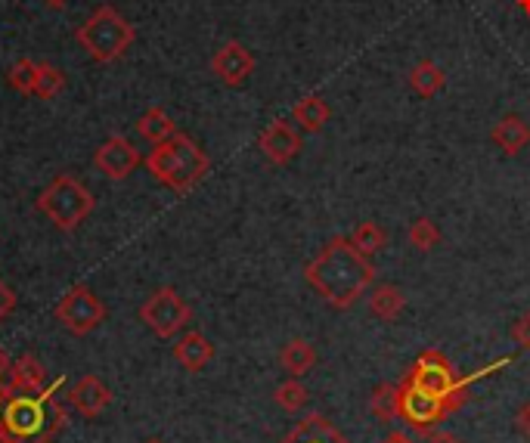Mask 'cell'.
<instances>
[{
	"instance_id": "6da1fadb",
	"label": "cell",
	"mask_w": 530,
	"mask_h": 443,
	"mask_svg": "<svg viewBox=\"0 0 530 443\" xmlns=\"http://www.w3.org/2000/svg\"><path fill=\"white\" fill-rule=\"evenodd\" d=\"M304 282L332 310H351L372 286H376V264L348 239L335 236L320 248V255L304 267Z\"/></svg>"
},
{
	"instance_id": "7a4b0ae2",
	"label": "cell",
	"mask_w": 530,
	"mask_h": 443,
	"mask_svg": "<svg viewBox=\"0 0 530 443\" xmlns=\"http://www.w3.org/2000/svg\"><path fill=\"white\" fill-rule=\"evenodd\" d=\"M66 406L56 397V385L38 394H7L0 413V443H53L66 428Z\"/></svg>"
},
{
	"instance_id": "3957f363",
	"label": "cell",
	"mask_w": 530,
	"mask_h": 443,
	"mask_svg": "<svg viewBox=\"0 0 530 443\" xmlns=\"http://www.w3.org/2000/svg\"><path fill=\"white\" fill-rule=\"evenodd\" d=\"M149 174L168 186L171 193H190L193 186L202 183V177L211 168V158L205 149L186 134H174L165 143H155L152 152L146 155Z\"/></svg>"
},
{
	"instance_id": "277c9868",
	"label": "cell",
	"mask_w": 530,
	"mask_h": 443,
	"mask_svg": "<svg viewBox=\"0 0 530 443\" xmlns=\"http://www.w3.org/2000/svg\"><path fill=\"white\" fill-rule=\"evenodd\" d=\"M403 388H410L416 394L434 397V400H444L447 409H459L465 403V394H469L472 378H456L450 360L441 351H425L416 357V363L410 366V372L403 375Z\"/></svg>"
},
{
	"instance_id": "5b68a950",
	"label": "cell",
	"mask_w": 530,
	"mask_h": 443,
	"mask_svg": "<svg viewBox=\"0 0 530 443\" xmlns=\"http://www.w3.org/2000/svg\"><path fill=\"white\" fill-rule=\"evenodd\" d=\"M78 44L97 62H115L131 50L137 31L115 7H97L75 31Z\"/></svg>"
},
{
	"instance_id": "8992f818",
	"label": "cell",
	"mask_w": 530,
	"mask_h": 443,
	"mask_svg": "<svg viewBox=\"0 0 530 443\" xmlns=\"http://www.w3.org/2000/svg\"><path fill=\"white\" fill-rule=\"evenodd\" d=\"M38 211L47 214V220L56 230L72 233L90 217L93 196H90V189L81 180H75L72 174H59L38 196Z\"/></svg>"
},
{
	"instance_id": "52a82bcc",
	"label": "cell",
	"mask_w": 530,
	"mask_h": 443,
	"mask_svg": "<svg viewBox=\"0 0 530 443\" xmlns=\"http://www.w3.org/2000/svg\"><path fill=\"white\" fill-rule=\"evenodd\" d=\"M140 320L152 329L155 338H174V335H180L186 326H190V320H193V307L180 298L177 289L165 286V289L152 292V295L143 301V307H140Z\"/></svg>"
},
{
	"instance_id": "ba28073f",
	"label": "cell",
	"mask_w": 530,
	"mask_h": 443,
	"mask_svg": "<svg viewBox=\"0 0 530 443\" xmlns=\"http://www.w3.org/2000/svg\"><path fill=\"white\" fill-rule=\"evenodd\" d=\"M106 316H109L106 304L97 298V292L87 289V286H72L56 304V320L75 338H84L97 326H103Z\"/></svg>"
},
{
	"instance_id": "9c48e42d",
	"label": "cell",
	"mask_w": 530,
	"mask_h": 443,
	"mask_svg": "<svg viewBox=\"0 0 530 443\" xmlns=\"http://www.w3.org/2000/svg\"><path fill=\"white\" fill-rule=\"evenodd\" d=\"M301 146H304L301 131L286 118H276L273 124H267V128L261 131V137H258V149L264 152V158L270 165H279V168L295 162Z\"/></svg>"
},
{
	"instance_id": "30bf717a",
	"label": "cell",
	"mask_w": 530,
	"mask_h": 443,
	"mask_svg": "<svg viewBox=\"0 0 530 443\" xmlns=\"http://www.w3.org/2000/svg\"><path fill=\"white\" fill-rule=\"evenodd\" d=\"M93 165L100 168V174H106L109 180H124L131 177L140 165V152L128 137H109L97 155H93Z\"/></svg>"
},
{
	"instance_id": "8fae6325",
	"label": "cell",
	"mask_w": 530,
	"mask_h": 443,
	"mask_svg": "<svg viewBox=\"0 0 530 443\" xmlns=\"http://www.w3.org/2000/svg\"><path fill=\"white\" fill-rule=\"evenodd\" d=\"M397 394H400V419H407V425L416 428V431H428L431 425H438L441 419L450 416L444 400L416 394V391L403 388V385H397Z\"/></svg>"
},
{
	"instance_id": "7c38bea8",
	"label": "cell",
	"mask_w": 530,
	"mask_h": 443,
	"mask_svg": "<svg viewBox=\"0 0 530 443\" xmlns=\"http://www.w3.org/2000/svg\"><path fill=\"white\" fill-rule=\"evenodd\" d=\"M211 72L221 78L227 87H239V84H245L248 78H252V72H255V56L248 53L245 44L227 41L221 50L211 56Z\"/></svg>"
},
{
	"instance_id": "4fadbf2b",
	"label": "cell",
	"mask_w": 530,
	"mask_h": 443,
	"mask_svg": "<svg viewBox=\"0 0 530 443\" xmlns=\"http://www.w3.org/2000/svg\"><path fill=\"white\" fill-rule=\"evenodd\" d=\"M69 403L78 409V413H81L84 419H97V416H103L106 409L112 406V391L106 388L103 378H97V375H84L81 382L72 388Z\"/></svg>"
},
{
	"instance_id": "5bb4252c",
	"label": "cell",
	"mask_w": 530,
	"mask_h": 443,
	"mask_svg": "<svg viewBox=\"0 0 530 443\" xmlns=\"http://www.w3.org/2000/svg\"><path fill=\"white\" fill-rule=\"evenodd\" d=\"M490 140L503 155L515 158V155H521L530 146V124L521 115H506V118H500L493 124Z\"/></svg>"
},
{
	"instance_id": "9a60e30c",
	"label": "cell",
	"mask_w": 530,
	"mask_h": 443,
	"mask_svg": "<svg viewBox=\"0 0 530 443\" xmlns=\"http://www.w3.org/2000/svg\"><path fill=\"white\" fill-rule=\"evenodd\" d=\"M44 388H47V369L41 366V360L31 354L16 357L10 378H7V391L10 394H38Z\"/></svg>"
},
{
	"instance_id": "2e32d148",
	"label": "cell",
	"mask_w": 530,
	"mask_h": 443,
	"mask_svg": "<svg viewBox=\"0 0 530 443\" xmlns=\"http://www.w3.org/2000/svg\"><path fill=\"white\" fill-rule=\"evenodd\" d=\"M174 360L186 372H202L214 360V344L202 332H183L174 344Z\"/></svg>"
},
{
	"instance_id": "e0dca14e",
	"label": "cell",
	"mask_w": 530,
	"mask_h": 443,
	"mask_svg": "<svg viewBox=\"0 0 530 443\" xmlns=\"http://www.w3.org/2000/svg\"><path fill=\"white\" fill-rule=\"evenodd\" d=\"M329 118H332V109L326 106L323 97H317V93H307V97H301L292 106V121L304 134H320L329 124Z\"/></svg>"
},
{
	"instance_id": "ac0fdd59",
	"label": "cell",
	"mask_w": 530,
	"mask_h": 443,
	"mask_svg": "<svg viewBox=\"0 0 530 443\" xmlns=\"http://www.w3.org/2000/svg\"><path fill=\"white\" fill-rule=\"evenodd\" d=\"M283 443H348V437L341 434L326 416L314 413V416H307L304 422H298V428Z\"/></svg>"
},
{
	"instance_id": "d6986e66",
	"label": "cell",
	"mask_w": 530,
	"mask_h": 443,
	"mask_svg": "<svg viewBox=\"0 0 530 443\" xmlns=\"http://www.w3.org/2000/svg\"><path fill=\"white\" fill-rule=\"evenodd\" d=\"M317 347L310 344L307 338H289L283 344V351H279V366H283L292 378H301L307 375L310 369L317 366Z\"/></svg>"
},
{
	"instance_id": "ffe728a7",
	"label": "cell",
	"mask_w": 530,
	"mask_h": 443,
	"mask_svg": "<svg viewBox=\"0 0 530 443\" xmlns=\"http://www.w3.org/2000/svg\"><path fill=\"white\" fill-rule=\"evenodd\" d=\"M366 301H369V313L376 316V320H382V323H394L397 316L403 313V307H407V295H403L397 286H391V282L372 286Z\"/></svg>"
},
{
	"instance_id": "44dd1931",
	"label": "cell",
	"mask_w": 530,
	"mask_h": 443,
	"mask_svg": "<svg viewBox=\"0 0 530 443\" xmlns=\"http://www.w3.org/2000/svg\"><path fill=\"white\" fill-rule=\"evenodd\" d=\"M407 81H410L413 93H419L422 100H431V97H438V93L447 87V72L438 66V62L422 59V62H416V66L410 69Z\"/></svg>"
},
{
	"instance_id": "7402d4cb",
	"label": "cell",
	"mask_w": 530,
	"mask_h": 443,
	"mask_svg": "<svg viewBox=\"0 0 530 443\" xmlns=\"http://www.w3.org/2000/svg\"><path fill=\"white\" fill-rule=\"evenodd\" d=\"M137 134L155 146V143H165L168 137H174V134H177V124H174V118H171L165 109L155 106V109H146V112L140 115Z\"/></svg>"
},
{
	"instance_id": "603a6c76",
	"label": "cell",
	"mask_w": 530,
	"mask_h": 443,
	"mask_svg": "<svg viewBox=\"0 0 530 443\" xmlns=\"http://www.w3.org/2000/svg\"><path fill=\"white\" fill-rule=\"evenodd\" d=\"M369 413L372 419L379 422H391L400 416V394H397V385H379L369 397Z\"/></svg>"
},
{
	"instance_id": "cb8c5ba5",
	"label": "cell",
	"mask_w": 530,
	"mask_h": 443,
	"mask_svg": "<svg viewBox=\"0 0 530 443\" xmlns=\"http://www.w3.org/2000/svg\"><path fill=\"white\" fill-rule=\"evenodd\" d=\"M62 87H66V75H62V69L50 66V62H38V75H35V87H31V93H35L38 100H56Z\"/></svg>"
},
{
	"instance_id": "d4e9b609",
	"label": "cell",
	"mask_w": 530,
	"mask_h": 443,
	"mask_svg": "<svg viewBox=\"0 0 530 443\" xmlns=\"http://www.w3.org/2000/svg\"><path fill=\"white\" fill-rule=\"evenodd\" d=\"M366 258H372V255H379V251L388 245V233L376 224V220H366V224H360L351 236H348Z\"/></svg>"
},
{
	"instance_id": "484cf974",
	"label": "cell",
	"mask_w": 530,
	"mask_h": 443,
	"mask_svg": "<svg viewBox=\"0 0 530 443\" xmlns=\"http://www.w3.org/2000/svg\"><path fill=\"white\" fill-rule=\"evenodd\" d=\"M273 400L283 413H301V409L307 406V400H310V391L301 385V378H289V382H283L273 391Z\"/></svg>"
},
{
	"instance_id": "4316f807",
	"label": "cell",
	"mask_w": 530,
	"mask_h": 443,
	"mask_svg": "<svg viewBox=\"0 0 530 443\" xmlns=\"http://www.w3.org/2000/svg\"><path fill=\"white\" fill-rule=\"evenodd\" d=\"M407 239H410V245L416 248V251H431V248H438L441 245V227L434 224L431 217H416L413 224H410V230H407Z\"/></svg>"
},
{
	"instance_id": "83f0119b",
	"label": "cell",
	"mask_w": 530,
	"mask_h": 443,
	"mask_svg": "<svg viewBox=\"0 0 530 443\" xmlns=\"http://www.w3.org/2000/svg\"><path fill=\"white\" fill-rule=\"evenodd\" d=\"M35 75H38V62L19 59L10 69V87L19 90V93H31V87H35Z\"/></svg>"
},
{
	"instance_id": "f1b7e54d",
	"label": "cell",
	"mask_w": 530,
	"mask_h": 443,
	"mask_svg": "<svg viewBox=\"0 0 530 443\" xmlns=\"http://www.w3.org/2000/svg\"><path fill=\"white\" fill-rule=\"evenodd\" d=\"M512 341L521 347L524 354H530V310H524L512 323Z\"/></svg>"
},
{
	"instance_id": "f546056e",
	"label": "cell",
	"mask_w": 530,
	"mask_h": 443,
	"mask_svg": "<svg viewBox=\"0 0 530 443\" xmlns=\"http://www.w3.org/2000/svg\"><path fill=\"white\" fill-rule=\"evenodd\" d=\"M515 431L524 437V440H530V400H524L518 409H515Z\"/></svg>"
},
{
	"instance_id": "4dcf8cb0",
	"label": "cell",
	"mask_w": 530,
	"mask_h": 443,
	"mask_svg": "<svg viewBox=\"0 0 530 443\" xmlns=\"http://www.w3.org/2000/svg\"><path fill=\"white\" fill-rule=\"evenodd\" d=\"M13 310H16V295H13L10 286H4V282H0V323H4Z\"/></svg>"
},
{
	"instance_id": "1f68e13d",
	"label": "cell",
	"mask_w": 530,
	"mask_h": 443,
	"mask_svg": "<svg viewBox=\"0 0 530 443\" xmlns=\"http://www.w3.org/2000/svg\"><path fill=\"white\" fill-rule=\"evenodd\" d=\"M10 369H13V360H10V354H7V347H0V385H7Z\"/></svg>"
},
{
	"instance_id": "d6a6232c",
	"label": "cell",
	"mask_w": 530,
	"mask_h": 443,
	"mask_svg": "<svg viewBox=\"0 0 530 443\" xmlns=\"http://www.w3.org/2000/svg\"><path fill=\"white\" fill-rule=\"evenodd\" d=\"M382 443H413V440H410L407 434H403V431H391Z\"/></svg>"
},
{
	"instance_id": "836d02e7",
	"label": "cell",
	"mask_w": 530,
	"mask_h": 443,
	"mask_svg": "<svg viewBox=\"0 0 530 443\" xmlns=\"http://www.w3.org/2000/svg\"><path fill=\"white\" fill-rule=\"evenodd\" d=\"M431 443H462V440H459L456 434H438Z\"/></svg>"
},
{
	"instance_id": "e575fe53",
	"label": "cell",
	"mask_w": 530,
	"mask_h": 443,
	"mask_svg": "<svg viewBox=\"0 0 530 443\" xmlns=\"http://www.w3.org/2000/svg\"><path fill=\"white\" fill-rule=\"evenodd\" d=\"M44 4H47L50 10H62V7H66V4H69V0H44Z\"/></svg>"
},
{
	"instance_id": "d590c367",
	"label": "cell",
	"mask_w": 530,
	"mask_h": 443,
	"mask_svg": "<svg viewBox=\"0 0 530 443\" xmlns=\"http://www.w3.org/2000/svg\"><path fill=\"white\" fill-rule=\"evenodd\" d=\"M7 394H10V391H7V385H0V413H4V403H7Z\"/></svg>"
},
{
	"instance_id": "8d00e7d4",
	"label": "cell",
	"mask_w": 530,
	"mask_h": 443,
	"mask_svg": "<svg viewBox=\"0 0 530 443\" xmlns=\"http://www.w3.org/2000/svg\"><path fill=\"white\" fill-rule=\"evenodd\" d=\"M515 4L527 13V19H530V0H515Z\"/></svg>"
},
{
	"instance_id": "74e56055",
	"label": "cell",
	"mask_w": 530,
	"mask_h": 443,
	"mask_svg": "<svg viewBox=\"0 0 530 443\" xmlns=\"http://www.w3.org/2000/svg\"><path fill=\"white\" fill-rule=\"evenodd\" d=\"M146 443H159V440H146Z\"/></svg>"
}]
</instances>
